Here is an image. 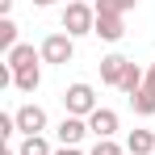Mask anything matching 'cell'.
I'll list each match as a JSON object with an SVG mask.
<instances>
[{
	"instance_id": "21",
	"label": "cell",
	"mask_w": 155,
	"mask_h": 155,
	"mask_svg": "<svg viewBox=\"0 0 155 155\" xmlns=\"http://www.w3.org/2000/svg\"><path fill=\"white\" fill-rule=\"evenodd\" d=\"M8 8H13V0H0V13H4V17H8Z\"/></svg>"
},
{
	"instance_id": "16",
	"label": "cell",
	"mask_w": 155,
	"mask_h": 155,
	"mask_svg": "<svg viewBox=\"0 0 155 155\" xmlns=\"http://www.w3.org/2000/svg\"><path fill=\"white\" fill-rule=\"evenodd\" d=\"M138 0H97V13H113V17H122V13H130Z\"/></svg>"
},
{
	"instance_id": "3",
	"label": "cell",
	"mask_w": 155,
	"mask_h": 155,
	"mask_svg": "<svg viewBox=\"0 0 155 155\" xmlns=\"http://www.w3.org/2000/svg\"><path fill=\"white\" fill-rule=\"evenodd\" d=\"M71 54H76V38L71 34H46L42 38V63H71Z\"/></svg>"
},
{
	"instance_id": "7",
	"label": "cell",
	"mask_w": 155,
	"mask_h": 155,
	"mask_svg": "<svg viewBox=\"0 0 155 155\" xmlns=\"http://www.w3.org/2000/svg\"><path fill=\"white\" fill-rule=\"evenodd\" d=\"M97 38L105 42H122V34H126V21L122 17H113V13H97V29H92Z\"/></svg>"
},
{
	"instance_id": "18",
	"label": "cell",
	"mask_w": 155,
	"mask_h": 155,
	"mask_svg": "<svg viewBox=\"0 0 155 155\" xmlns=\"http://www.w3.org/2000/svg\"><path fill=\"white\" fill-rule=\"evenodd\" d=\"M0 134H4V138L21 134V130H17V117H13V113H4V117H0Z\"/></svg>"
},
{
	"instance_id": "22",
	"label": "cell",
	"mask_w": 155,
	"mask_h": 155,
	"mask_svg": "<svg viewBox=\"0 0 155 155\" xmlns=\"http://www.w3.org/2000/svg\"><path fill=\"white\" fill-rule=\"evenodd\" d=\"M34 4H38V8H51V4H54V0H34Z\"/></svg>"
},
{
	"instance_id": "20",
	"label": "cell",
	"mask_w": 155,
	"mask_h": 155,
	"mask_svg": "<svg viewBox=\"0 0 155 155\" xmlns=\"http://www.w3.org/2000/svg\"><path fill=\"white\" fill-rule=\"evenodd\" d=\"M54 155H84V151H80V147H59Z\"/></svg>"
},
{
	"instance_id": "11",
	"label": "cell",
	"mask_w": 155,
	"mask_h": 155,
	"mask_svg": "<svg viewBox=\"0 0 155 155\" xmlns=\"http://www.w3.org/2000/svg\"><path fill=\"white\" fill-rule=\"evenodd\" d=\"M38 84H42L38 63H34V67H21V71H13V88H21V92H38Z\"/></svg>"
},
{
	"instance_id": "2",
	"label": "cell",
	"mask_w": 155,
	"mask_h": 155,
	"mask_svg": "<svg viewBox=\"0 0 155 155\" xmlns=\"http://www.w3.org/2000/svg\"><path fill=\"white\" fill-rule=\"evenodd\" d=\"M63 109L71 113V117H92L101 105H97V92H92V84H71L67 92H63Z\"/></svg>"
},
{
	"instance_id": "23",
	"label": "cell",
	"mask_w": 155,
	"mask_h": 155,
	"mask_svg": "<svg viewBox=\"0 0 155 155\" xmlns=\"http://www.w3.org/2000/svg\"><path fill=\"white\" fill-rule=\"evenodd\" d=\"M0 155H17V151H0Z\"/></svg>"
},
{
	"instance_id": "9",
	"label": "cell",
	"mask_w": 155,
	"mask_h": 155,
	"mask_svg": "<svg viewBox=\"0 0 155 155\" xmlns=\"http://www.w3.org/2000/svg\"><path fill=\"white\" fill-rule=\"evenodd\" d=\"M88 130H92L97 138H113V134H117V113H113V109H97V113L88 117Z\"/></svg>"
},
{
	"instance_id": "4",
	"label": "cell",
	"mask_w": 155,
	"mask_h": 155,
	"mask_svg": "<svg viewBox=\"0 0 155 155\" xmlns=\"http://www.w3.org/2000/svg\"><path fill=\"white\" fill-rule=\"evenodd\" d=\"M13 117H17V130H21L25 138H29V134H42V130H46V109H42V105H21Z\"/></svg>"
},
{
	"instance_id": "19",
	"label": "cell",
	"mask_w": 155,
	"mask_h": 155,
	"mask_svg": "<svg viewBox=\"0 0 155 155\" xmlns=\"http://www.w3.org/2000/svg\"><path fill=\"white\" fill-rule=\"evenodd\" d=\"M147 92H155V63H151V71H147V84H143Z\"/></svg>"
},
{
	"instance_id": "5",
	"label": "cell",
	"mask_w": 155,
	"mask_h": 155,
	"mask_svg": "<svg viewBox=\"0 0 155 155\" xmlns=\"http://www.w3.org/2000/svg\"><path fill=\"white\" fill-rule=\"evenodd\" d=\"M84 134H92V130H88V117H71V113H67V117L59 122V130H54V138H59L63 147H80Z\"/></svg>"
},
{
	"instance_id": "14",
	"label": "cell",
	"mask_w": 155,
	"mask_h": 155,
	"mask_svg": "<svg viewBox=\"0 0 155 155\" xmlns=\"http://www.w3.org/2000/svg\"><path fill=\"white\" fill-rule=\"evenodd\" d=\"M13 46H17V21L13 17H0V51L8 54Z\"/></svg>"
},
{
	"instance_id": "6",
	"label": "cell",
	"mask_w": 155,
	"mask_h": 155,
	"mask_svg": "<svg viewBox=\"0 0 155 155\" xmlns=\"http://www.w3.org/2000/svg\"><path fill=\"white\" fill-rule=\"evenodd\" d=\"M126 67H130V59L126 54H105L101 59V84H109V88H122V80H126Z\"/></svg>"
},
{
	"instance_id": "1",
	"label": "cell",
	"mask_w": 155,
	"mask_h": 155,
	"mask_svg": "<svg viewBox=\"0 0 155 155\" xmlns=\"http://www.w3.org/2000/svg\"><path fill=\"white\" fill-rule=\"evenodd\" d=\"M63 29H67L71 38L92 34V29H97V4H88V0H71V4L63 8Z\"/></svg>"
},
{
	"instance_id": "10",
	"label": "cell",
	"mask_w": 155,
	"mask_h": 155,
	"mask_svg": "<svg viewBox=\"0 0 155 155\" xmlns=\"http://www.w3.org/2000/svg\"><path fill=\"white\" fill-rule=\"evenodd\" d=\"M126 151L130 155H155V134H151V130H130Z\"/></svg>"
},
{
	"instance_id": "15",
	"label": "cell",
	"mask_w": 155,
	"mask_h": 155,
	"mask_svg": "<svg viewBox=\"0 0 155 155\" xmlns=\"http://www.w3.org/2000/svg\"><path fill=\"white\" fill-rule=\"evenodd\" d=\"M143 84H147L143 67H138V63H130V67H126V80H122V92H130V97H134V92H138Z\"/></svg>"
},
{
	"instance_id": "13",
	"label": "cell",
	"mask_w": 155,
	"mask_h": 155,
	"mask_svg": "<svg viewBox=\"0 0 155 155\" xmlns=\"http://www.w3.org/2000/svg\"><path fill=\"white\" fill-rule=\"evenodd\" d=\"M17 155H54V151H51V143H46L42 134H29L25 143L17 147Z\"/></svg>"
},
{
	"instance_id": "17",
	"label": "cell",
	"mask_w": 155,
	"mask_h": 155,
	"mask_svg": "<svg viewBox=\"0 0 155 155\" xmlns=\"http://www.w3.org/2000/svg\"><path fill=\"white\" fill-rule=\"evenodd\" d=\"M92 155H126L113 138H97V147H92Z\"/></svg>"
},
{
	"instance_id": "12",
	"label": "cell",
	"mask_w": 155,
	"mask_h": 155,
	"mask_svg": "<svg viewBox=\"0 0 155 155\" xmlns=\"http://www.w3.org/2000/svg\"><path fill=\"white\" fill-rule=\"evenodd\" d=\"M130 105H134V113H138V117H151V113H155V92L138 88V92L130 97Z\"/></svg>"
},
{
	"instance_id": "8",
	"label": "cell",
	"mask_w": 155,
	"mask_h": 155,
	"mask_svg": "<svg viewBox=\"0 0 155 155\" xmlns=\"http://www.w3.org/2000/svg\"><path fill=\"white\" fill-rule=\"evenodd\" d=\"M38 59H42V51H34V46H29V42H17V46H13V51L4 54V63H8V67H13V71H21V67H34V63H38Z\"/></svg>"
}]
</instances>
